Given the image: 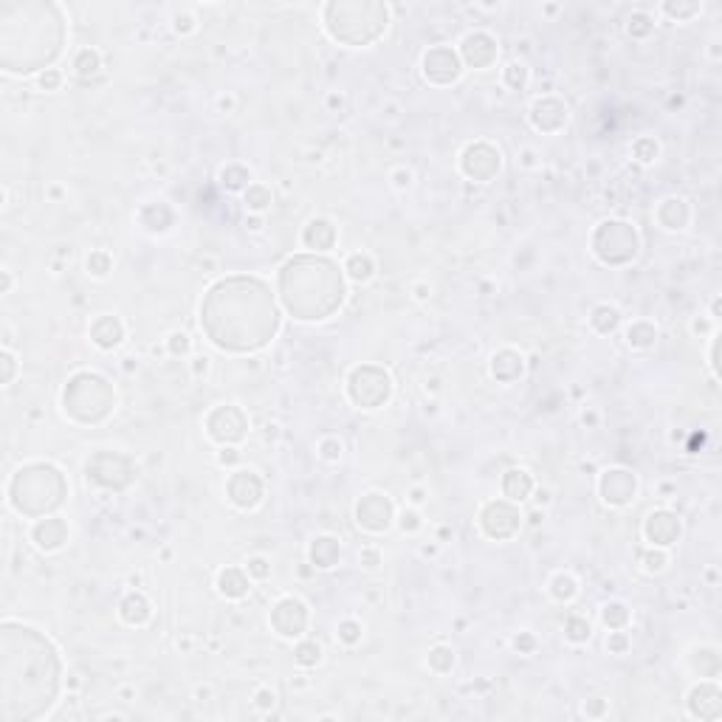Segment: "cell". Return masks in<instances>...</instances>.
Masks as SVG:
<instances>
[{
    "mask_svg": "<svg viewBox=\"0 0 722 722\" xmlns=\"http://www.w3.org/2000/svg\"><path fill=\"white\" fill-rule=\"evenodd\" d=\"M203 327L226 350L263 347L277 330V308L257 280H226L203 305Z\"/></svg>",
    "mask_w": 722,
    "mask_h": 722,
    "instance_id": "6da1fadb",
    "label": "cell"
},
{
    "mask_svg": "<svg viewBox=\"0 0 722 722\" xmlns=\"http://www.w3.org/2000/svg\"><path fill=\"white\" fill-rule=\"evenodd\" d=\"M17 644L3 632V694L12 691L17 683H23L15 703L3 711L6 719L17 716H40L46 711L60 686V663L46 638H40L34 629H17Z\"/></svg>",
    "mask_w": 722,
    "mask_h": 722,
    "instance_id": "7a4b0ae2",
    "label": "cell"
},
{
    "mask_svg": "<svg viewBox=\"0 0 722 722\" xmlns=\"http://www.w3.org/2000/svg\"><path fill=\"white\" fill-rule=\"evenodd\" d=\"M282 296L300 319H322L342 302V277L327 260H291L282 271Z\"/></svg>",
    "mask_w": 722,
    "mask_h": 722,
    "instance_id": "3957f363",
    "label": "cell"
},
{
    "mask_svg": "<svg viewBox=\"0 0 722 722\" xmlns=\"http://www.w3.org/2000/svg\"><path fill=\"white\" fill-rule=\"evenodd\" d=\"M669 522H674L671 517H666V514H657V517H652V522H649V536L657 542V544H669L674 536H677V531H666V525Z\"/></svg>",
    "mask_w": 722,
    "mask_h": 722,
    "instance_id": "277c9868",
    "label": "cell"
},
{
    "mask_svg": "<svg viewBox=\"0 0 722 722\" xmlns=\"http://www.w3.org/2000/svg\"><path fill=\"white\" fill-rule=\"evenodd\" d=\"M528 488H531V480H528V477H525L522 472H511V474H508L505 491L511 494V497H519V499H522V497L528 494Z\"/></svg>",
    "mask_w": 722,
    "mask_h": 722,
    "instance_id": "5b68a950",
    "label": "cell"
},
{
    "mask_svg": "<svg viewBox=\"0 0 722 722\" xmlns=\"http://www.w3.org/2000/svg\"><path fill=\"white\" fill-rule=\"evenodd\" d=\"M350 268H353V277H356V280H367V277H370V263H367V260H359V257H356V260L350 263Z\"/></svg>",
    "mask_w": 722,
    "mask_h": 722,
    "instance_id": "8992f818",
    "label": "cell"
},
{
    "mask_svg": "<svg viewBox=\"0 0 722 722\" xmlns=\"http://www.w3.org/2000/svg\"><path fill=\"white\" fill-rule=\"evenodd\" d=\"M316 657H319V649H316V646H302V649H300V657H296V660H300V663H313Z\"/></svg>",
    "mask_w": 722,
    "mask_h": 722,
    "instance_id": "52a82bcc",
    "label": "cell"
}]
</instances>
